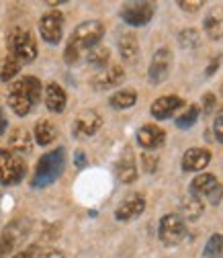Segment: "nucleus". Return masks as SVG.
Segmentation results:
<instances>
[{"label": "nucleus", "mask_w": 223, "mask_h": 258, "mask_svg": "<svg viewBox=\"0 0 223 258\" xmlns=\"http://www.w3.org/2000/svg\"><path fill=\"white\" fill-rule=\"evenodd\" d=\"M41 82L35 76H23L19 78L11 90H9V107L13 109L15 115L25 117L31 113L39 99H41Z\"/></svg>", "instance_id": "1"}, {"label": "nucleus", "mask_w": 223, "mask_h": 258, "mask_svg": "<svg viewBox=\"0 0 223 258\" xmlns=\"http://www.w3.org/2000/svg\"><path fill=\"white\" fill-rule=\"evenodd\" d=\"M63 166H66V152H63V148H55V150L43 154L35 166V174H33V180H31V186L33 188L49 186L51 182H55L59 178V174L63 172Z\"/></svg>", "instance_id": "2"}, {"label": "nucleus", "mask_w": 223, "mask_h": 258, "mask_svg": "<svg viewBox=\"0 0 223 258\" xmlns=\"http://www.w3.org/2000/svg\"><path fill=\"white\" fill-rule=\"evenodd\" d=\"M7 47L9 55L17 57L21 63H31L37 57V41L29 29L25 27H15L7 37Z\"/></svg>", "instance_id": "3"}, {"label": "nucleus", "mask_w": 223, "mask_h": 258, "mask_svg": "<svg viewBox=\"0 0 223 258\" xmlns=\"http://www.w3.org/2000/svg\"><path fill=\"white\" fill-rule=\"evenodd\" d=\"M103 35H105V27H103L101 21H86V23H80L74 29L68 45L74 47L82 55V51H88L92 47H97L99 41L103 39Z\"/></svg>", "instance_id": "4"}, {"label": "nucleus", "mask_w": 223, "mask_h": 258, "mask_svg": "<svg viewBox=\"0 0 223 258\" xmlns=\"http://www.w3.org/2000/svg\"><path fill=\"white\" fill-rule=\"evenodd\" d=\"M27 164L13 150H0V184H17L23 180Z\"/></svg>", "instance_id": "5"}, {"label": "nucleus", "mask_w": 223, "mask_h": 258, "mask_svg": "<svg viewBox=\"0 0 223 258\" xmlns=\"http://www.w3.org/2000/svg\"><path fill=\"white\" fill-rule=\"evenodd\" d=\"M190 195L201 201L207 199L211 205H217L223 199V186L213 174L205 172V174H199L193 178V182H190Z\"/></svg>", "instance_id": "6"}, {"label": "nucleus", "mask_w": 223, "mask_h": 258, "mask_svg": "<svg viewBox=\"0 0 223 258\" xmlns=\"http://www.w3.org/2000/svg\"><path fill=\"white\" fill-rule=\"evenodd\" d=\"M158 236H160L162 244L166 246H176L182 242L186 236V223L178 213H168L160 219V228H158Z\"/></svg>", "instance_id": "7"}, {"label": "nucleus", "mask_w": 223, "mask_h": 258, "mask_svg": "<svg viewBox=\"0 0 223 258\" xmlns=\"http://www.w3.org/2000/svg\"><path fill=\"white\" fill-rule=\"evenodd\" d=\"M39 31L43 41H47L49 45H57L61 41L63 35V17L57 11H49L41 17L39 21Z\"/></svg>", "instance_id": "8"}, {"label": "nucleus", "mask_w": 223, "mask_h": 258, "mask_svg": "<svg viewBox=\"0 0 223 258\" xmlns=\"http://www.w3.org/2000/svg\"><path fill=\"white\" fill-rule=\"evenodd\" d=\"M170 68H172V53L170 49L162 47V49H158L150 61V70H147V80L152 84H160L168 78L170 74Z\"/></svg>", "instance_id": "9"}, {"label": "nucleus", "mask_w": 223, "mask_h": 258, "mask_svg": "<svg viewBox=\"0 0 223 258\" xmlns=\"http://www.w3.org/2000/svg\"><path fill=\"white\" fill-rule=\"evenodd\" d=\"M154 13H156V7L152 3H133L123 7L121 19L131 27H143L154 19Z\"/></svg>", "instance_id": "10"}, {"label": "nucleus", "mask_w": 223, "mask_h": 258, "mask_svg": "<svg viewBox=\"0 0 223 258\" xmlns=\"http://www.w3.org/2000/svg\"><path fill=\"white\" fill-rule=\"evenodd\" d=\"M103 127V117L97 113V111H82L76 119H74V127H72V134L76 138H90L99 132Z\"/></svg>", "instance_id": "11"}, {"label": "nucleus", "mask_w": 223, "mask_h": 258, "mask_svg": "<svg viewBox=\"0 0 223 258\" xmlns=\"http://www.w3.org/2000/svg\"><path fill=\"white\" fill-rule=\"evenodd\" d=\"M211 162V152L205 148H190L182 156V170L184 172H199Z\"/></svg>", "instance_id": "12"}, {"label": "nucleus", "mask_w": 223, "mask_h": 258, "mask_svg": "<svg viewBox=\"0 0 223 258\" xmlns=\"http://www.w3.org/2000/svg\"><path fill=\"white\" fill-rule=\"evenodd\" d=\"M164 142H166V134H164V129L158 125L150 123V125H143L137 132V144L143 150H156V148L164 146Z\"/></svg>", "instance_id": "13"}, {"label": "nucleus", "mask_w": 223, "mask_h": 258, "mask_svg": "<svg viewBox=\"0 0 223 258\" xmlns=\"http://www.w3.org/2000/svg\"><path fill=\"white\" fill-rule=\"evenodd\" d=\"M145 209V199L141 195H129L115 211V217L119 221H129V219H135L143 213Z\"/></svg>", "instance_id": "14"}, {"label": "nucleus", "mask_w": 223, "mask_h": 258, "mask_svg": "<svg viewBox=\"0 0 223 258\" xmlns=\"http://www.w3.org/2000/svg\"><path fill=\"white\" fill-rule=\"evenodd\" d=\"M123 78H125V72L121 66H109L92 78V88L94 90H107L111 86H117Z\"/></svg>", "instance_id": "15"}, {"label": "nucleus", "mask_w": 223, "mask_h": 258, "mask_svg": "<svg viewBox=\"0 0 223 258\" xmlns=\"http://www.w3.org/2000/svg\"><path fill=\"white\" fill-rule=\"evenodd\" d=\"M180 107H182V99H180V96H160V99H156L152 103L150 113L156 119H168Z\"/></svg>", "instance_id": "16"}, {"label": "nucleus", "mask_w": 223, "mask_h": 258, "mask_svg": "<svg viewBox=\"0 0 223 258\" xmlns=\"http://www.w3.org/2000/svg\"><path fill=\"white\" fill-rule=\"evenodd\" d=\"M66 103H68L66 90H63L57 82H49L45 86V107L51 113H61L63 109H66Z\"/></svg>", "instance_id": "17"}, {"label": "nucleus", "mask_w": 223, "mask_h": 258, "mask_svg": "<svg viewBox=\"0 0 223 258\" xmlns=\"http://www.w3.org/2000/svg\"><path fill=\"white\" fill-rule=\"evenodd\" d=\"M117 176L125 184L137 180V164H135V158H133L131 150H125V154L121 156L119 164H117Z\"/></svg>", "instance_id": "18"}, {"label": "nucleus", "mask_w": 223, "mask_h": 258, "mask_svg": "<svg viewBox=\"0 0 223 258\" xmlns=\"http://www.w3.org/2000/svg\"><path fill=\"white\" fill-rule=\"evenodd\" d=\"M205 33L211 39H221L223 37V9L213 7L207 17H205Z\"/></svg>", "instance_id": "19"}, {"label": "nucleus", "mask_w": 223, "mask_h": 258, "mask_svg": "<svg viewBox=\"0 0 223 258\" xmlns=\"http://www.w3.org/2000/svg\"><path fill=\"white\" fill-rule=\"evenodd\" d=\"M9 144H11V150L15 154H29L31 148H33V142H31V136L25 127H17L11 132V138H9Z\"/></svg>", "instance_id": "20"}, {"label": "nucleus", "mask_w": 223, "mask_h": 258, "mask_svg": "<svg viewBox=\"0 0 223 258\" xmlns=\"http://www.w3.org/2000/svg\"><path fill=\"white\" fill-rule=\"evenodd\" d=\"M119 53H121V57L125 61H129V63H133L139 57V43H137L133 33L121 35V39H119Z\"/></svg>", "instance_id": "21"}, {"label": "nucleus", "mask_w": 223, "mask_h": 258, "mask_svg": "<svg viewBox=\"0 0 223 258\" xmlns=\"http://www.w3.org/2000/svg\"><path fill=\"white\" fill-rule=\"evenodd\" d=\"M55 138H57V127L51 121H47V119L37 121V125H35V142L39 146H49Z\"/></svg>", "instance_id": "22"}, {"label": "nucleus", "mask_w": 223, "mask_h": 258, "mask_svg": "<svg viewBox=\"0 0 223 258\" xmlns=\"http://www.w3.org/2000/svg\"><path fill=\"white\" fill-rule=\"evenodd\" d=\"M203 209H205L203 201L197 199V197H193V195L188 192V197L182 199V205H180V213H182L180 217H182V219H188V221L199 219V217L203 215Z\"/></svg>", "instance_id": "23"}, {"label": "nucleus", "mask_w": 223, "mask_h": 258, "mask_svg": "<svg viewBox=\"0 0 223 258\" xmlns=\"http://www.w3.org/2000/svg\"><path fill=\"white\" fill-rule=\"evenodd\" d=\"M135 101H137L135 90L125 88V90H117V92L111 96V99H109V105H111L113 109L123 111V109H131V107L135 105Z\"/></svg>", "instance_id": "24"}, {"label": "nucleus", "mask_w": 223, "mask_h": 258, "mask_svg": "<svg viewBox=\"0 0 223 258\" xmlns=\"http://www.w3.org/2000/svg\"><path fill=\"white\" fill-rule=\"evenodd\" d=\"M21 66H23V63H21L17 57L7 55V57H5V61H3V66H0V80H3V82L13 80V78L21 72Z\"/></svg>", "instance_id": "25"}, {"label": "nucleus", "mask_w": 223, "mask_h": 258, "mask_svg": "<svg viewBox=\"0 0 223 258\" xmlns=\"http://www.w3.org/2000/svg\"><path fill=\"white\" fill-rule=\"evenodd\" d=\"M109 57H111V51L103 45H97V47H92L88 49L86 53V59L88 63H92V66H97V68H105L107 63H109Z\"/></svg>", "instance_id": "26"}, {"label": "nucleus", "mask_w": 223, "mask_h": 258, "mask_svg": "<svg viewBox=\"0 0 223 258\" xmlns=\"http://www.w3.org/2000/svg\"><path fill=\"white\" fill-rule=\"evenodd\" d=\"M205 258H223V234H213L203 250Z\"/></svg>", "instance_id": "27"}, {"label": "nucleus", "mask_w": 223, "mask_h": 258, "mask_svg": "<svg viewBox=\"0 0 223 258\" xmlns=\"http://www.w3.org/2000/svg\"><path fill=\"white\" fill-rule=\"evenodd\" d=\"M199 107L197 105H190L178 119H176V125L180 127V129H188V127H193L195 123H197V119H199Z\"/></svg>", "instance_id": "28"}, {"label": "nucleus", "mask_w": 223, "mask_h": 258, "mask_svg": "<svg viewBox=\"0 0 223 258\" xmlns=\"http://www.w3.org/2000/svg\"><path fill=\"white\" fill-rule=\"evenodd\" d=\"M178 41H180L182 47H197L199 41H201V37H199V33H197L195 29H184V31H180Z\"/></svg>", "instance_id": "29"}, {"label": "nucleus", "mask_w": 223, "mask_h": 258, "mask_svg": "<svg viewBox=\"0 0 223 258\" xmlns=\"http://www.w3.org/2000/svg\"><path fill=\"white\" fill-rule=\"evenodd\" d=\"M15 250V236L11 232H5L0 236V258H7Z\"/></svg>", "instance_id": "30"}, {"label": "nucleus", "mask_w": 223, "mask_h": 258, "mask_svg": "<svg viewBox=\"0 0 223 258\" xmlns=\"http://www.w3.org/2000/svg\"><path fill=\"white\" fill-rule=\"evenodd\" d=\"M203 5H205L203 0H178V7L186 13H195V11L203 9Z\"/></svg>", "instance_id": "31"}, {"label": "nucleus", "mask_w": 223, "mask_h": 258, "mask_svg": "<svg viewBox=\"0 0 223 258\" xmlns=\"http://www.w3.org/2000/svg\"><path fill=\"white\" fill-rule=\"evenodd\" d=\"M213 134H215V138H217V142L219 144H223V109L217 113V117H215V123H213Z\"/></svg>", "instance_id": "32"}, {"label": "nucleus", "mask_w": 223, "mask_h": 258, "mask_svg": "<svg viewBox=\"0 0 223 258\" xmlns=\"http://www.w3.org/2000/svg\"><path fill=\"white\" fill-rule=\"evenodd\" d=\"M141 162H143V170L145 172H156V168H158V158L156 156H152V154H141Z\"/></svg>", "instance_id": "33"}, {"label": "nucleus", "mask_w": 223, "mask_h": 258, "mask_svg": "<svg viewBox=\"0 0 223 258\" xmlns=\"http://www.w3.org/2000/svg\"><path fill=\"white\" fill-rule=\"evenodd\" d=\"M213 107H215V96H213V94H205V96H203V113H205V115L211 113Z\"/></svg>", "instance_id": "34"}, {"label": "nucleus", "mask_w": 223, "mask_h": 258, "mask_svg": "<svg viewBox=\"0 0 223 258\" xmlns=\"http://www.w3.org/2000/svg\"><path fill=\"white\" fill-rule=\"evenodd\" d=\"M74 162H76V168H84L86 166V154L84 152H76Z\"/></svg>", "instance_id": "35"}, {"label": "nucleus", "mask_w": 223, "mask_h": 258, "mask_svg": "<svg viewBox=\"0 0 223 258\" xmlns=\"http://www.w3.org/2000/svg\"><path fill=\"white\" fill-rule=\"evenodd\" d=\"M7 117H5V113H3V109H0V138H3V134L7 132Z\"/></svg>", "instance_id": "36"}, {"label": "nucleus", "mask_w": 223, "mask_h": 258, "mask_svg": "<svg viewBox=\"0 0 223 258\" xmlns=\"http://www.w3.org/2000/svg\"><path fill=\"white\" fill-rule=\"evenodd\" d=\"M219 63H221V59H219V57H215V59L211 61V66L207 68V76H211V74H213V72L219 68Z\"/></svg>", "instance_id": "37"}, {"label": "nucleus", "mask_w": 223, "mask_h": 258, "mask_svg": "<svg viewBox=\"0 0 223 258\" xmlns=\"http://www.w3.org/2000/svg\"><path fill=\"white\" fill-rule=\"evenodd\" d=\"M43 258H66V256H63L61 252H57V250H51V252H47Z\"/></svg>", "instance_id": "38"}, {"label": "nucleus", "mask_w": 223, "mask_h": 258, "mask_svg": "<svg viewBox=\"0 0 223 258\" xmlns=\"http://www.w3.org/2000/svg\"><path fill=\"white\" fill-rule=\"evenodd\" d=\"M13 258H33V254H31V252H19V254H15Z\"/></svg>", "instance_id": "39"}]
</instances>
